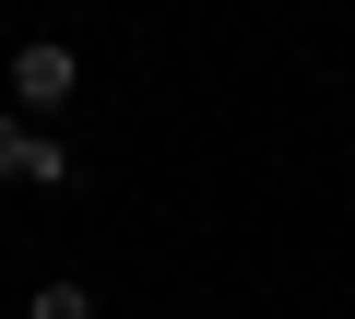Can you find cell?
Instances as JSON below:
<instances>
[{"label":"cell","instance_id":"6da1fadb","mask_svg":"<svg viewBox=\"0 0 355 319\" xmlns=\"http://www.w3.org/2000/svg\"><path fill=\"white\" fill-rule=\"evenodd\" d=\"M71 95H83V60H71L60 36H24V48H12V107H24V118H60Z\"/></svg>","mask_w":355,"mask_h":319},{"label":"cell","instance_id":"7a4b0ae2","mask_svg":"<svg viewBox=\"0 0 355 319\" xmlns=\"http://www.w3.org/2000/svg\"><path fill=\"white\" fill-rule=\"evenodd\" d=\"M24 319H95V284H24Z\"/></svg>","mask_w":355,"mask_h":319},{"label":"cell","instance_id":"3957f363","mask_svg":"<svg viewBox=\"0 0 355 319\" xmlns=\"http://www.w3.org/2000/svg\"><path fill=\"white\" fill-rule=\"evenodd\" d=\"M12 190H71V154H60V142H48V130H36V142H24V178H12Z\"/></svg>","mask_w":355,"mask_h":319},{"label":"cell","instance_id":"277c9868","mask_svg":"<svg viewBox=\"0 0 355 319\" xmlns=\"http://www.w3.org/2000/svg\"><path fill=\"white\" fill-rule=\"evenodd\" d=\"M24 142H36V118H24L12 95H0V190H12V178H24Z\"/></svg>","mask_w":355,"mask_h":319}]
</instances>
